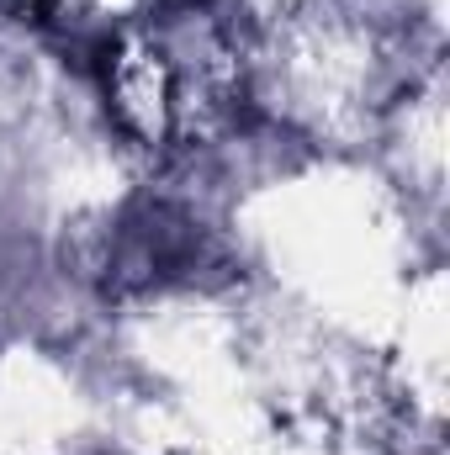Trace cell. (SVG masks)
<instances>
[{
	"label": "cell",
	"instance_id": "6da1fadb",
	"mask_svg": "<svg viewBox=\"0 0 450 455\" xmlns=\"http://www.w3.org/2000/svg\"><path fill=\"white\" fill-rule=\"evenodd\" d=\"M175 5H186V11H197V5H213V0H175Z\"/></svg>",
	"mask_w": 450,
	"mask_h": 455
}]
</instances>
